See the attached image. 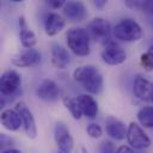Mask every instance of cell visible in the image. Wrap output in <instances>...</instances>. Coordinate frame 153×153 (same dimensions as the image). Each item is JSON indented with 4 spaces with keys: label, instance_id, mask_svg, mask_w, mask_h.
I'll list each match as a JSON object with an SVG mask.
<instances>
[{
    "label": "cell",
    "instance_id": "6da1fadb",
    "mask_svg": "<svg viewBox=\"0 0 153 153\" xmlns=\"http://www.w3.org/2000/svg\"><path fill=\"white\" fill-rule=\"evenodd\" d=\"M90 39L87 30L82 27H72L66 33L68 48L78 56H86L90 54Z\"/></svg>",
    "mask_w": 153,
    "mask_h": 153
},
{
    "label": "cell",
    "instance_id": "7a4b0ae2",
    "mask_svg": "<svg viewBox=\"0 0 153 153\" xmlns=\"http://www.w3.org/2000/svg\"><path fill=\"white\" fill-rule=\"evenodd\" d=\"M112 33L116 39L123 42L139 41L143 35L141 26L133 18H124L121 22H118L112 29Z\"/></svg>",
    "mask_w": 153,
    "mask_h": 153
},
{
    "label": "cell",
    "instance_id": "3957f363",
    "mask_svg": "<svg viewBox=\"0 0 153 153\" xmlns=\"http://www.w3.org/2000/svg\"><path fill=\"white\" fill-rule=\"evenodd\" d=\"M22 87V78L14 69H8L2 73L0 78V92H1V106L5 105L7 97H14L19 93Z\"/></svg>",
    "mask_w": 153,
    "mask_h": 153
},
{
    "label": "cell",
    "instance_id": "277c9868",
    "mask_svg": "<svg viewBox=\"0 0 153 153\" xmlns=\"http://www.w3.org/2000/svg\"><path fill=\"white\" fill-rule=\"evenodd\" d=\"M86 30L90 35V38L96 42L105 44L111 39V25L106 19L102 17H96L92 20H90Z\"/></svg>",
    "mask_w": 153,
    "mask_h": 153
},
{
    "label": "cell",
    "instance_id": "5b68a950",
    "mask_svg": "<svg viewBox=\"0 0 153 153\" xmlns=\"http://www.w3.org/2000/svg\"><path fill=\"white\" fill-rule=\"evenodd\" d=\"M100 57L105 63L110 66H117L126 61L127 54L116 41L110 39L104 44V49L100 53Z\"/></svg>",
    "mask_w": 153,
    "mask_h": 153
},
{
    "label": "cell",
    "instance_id": "8992f818",
    "mask_svg": "<svg viewBox=\"0 0 153 153\" xmlns=\"http://www.w3.org/2000/svg\"><path fill=\"white\" fill-rule=\"evenodd\" d=\"M127 140L128 143L135 149H145L151 145V139L148 137V135L135 122H130L128 126Z\"/></svg>",
    "mask_w": 153,
    "mask_h": 153
},
{
    "label": "cell",
    "instance_id": "52a82bcc",
    "mask_svg": "<svg viewBox=\"0 0 153 153\" xmlns=\"http://www.w3.org/2000/svg\"><path fill=\"white\" fill-rule=\"evenodd\" d=\"M54 139L55 142L57 145V152L59 153H71L74 146V141L73 137L68 130V128L66 127L65 123L62 122H57L55 124V129H54Z\"/></svg>",
    "mask_w": 153,
    "mask_h": 153
},
{
    "label": "cell",
    "instance_id": "ba28073f",
    "mask_svg": "<svg viewBox=\"0 0 153 153\" xmlns=\"http://www.w3.org/2000/svg\"><path fill=\"white\" fill-rule=\"evenodd\" d=\"M11 61L17 67H36L41 63L42 55L37 49L30 48L13 55Z\"/></svg>",
    "mask_w": 153,
    "mask_h": 153
},
{
    "label": "cell",
    "instance_id": "9c48e42d",
    "mask_svg": "<svg viewBox=\"0 0 153 153\" xmlns=\"http://www.w3.org/2000/svg\"><path fill=\"white\" fill-rule=\"evenodd\" d=\"M61 94V90L59 85L51 79L42 80L38 86L36 87V96L45 102H54L57 100Z\"/></svg>",
    "mask_w": 153,
    "mask_h": 153
},
{
    "label": "cell",
    "instance_id": "30bf717a",
    "mask_svg": "<svg viewBox=\"0 0 153 153\" xmlns=\"http://www.w3.org/2000/svg\"><path fill=\"white\" fill-rule=\"evenodd\" d=\"M16 110L18 111V114L22 117L25 134L30 139H35L37 135V127H36V122H35V118L32 116V112L30 111V109L27 108V105L23 100L18 102L16 104Z\"/></svg>",
    "mask_w": 153,
    "mask_h": 153
},
{
    "label": "cell",
    "instance_id": "8fae6325",
    "mask_svg": "<svg viewBox=\"0 0 153 153\" xmlns=\"http://www.w3.org/2000/svg\"><path fill=\"white\" fill-rule=\"evenodd\" d=\"M63 14L72 22H82L87 17V10L81 1H67L63 6Z\"/></svg>",
    "mask_w": 153,
    "mask_h": 153
},
{
    "label": "cell",
    "instance_id": "7c38bea8",
    "mask_svg": "<svg viewBox=\"0 0 153 153\" xmlns=\"http://www.w3.org/2000/svg\"><path fill=\"white\" fill-rule=\"evenodd\" d=\"M133 91L134 94L141 100H152V91H153V82L145 79L142 75H136L133 82Z\"/></svg>",
    "mask_w": 153,
    "mask_h": 153
},
{
    "label": "cell",
    "instance_id": "4fadbf2b",
    "mask_svg": "<svg viewBox=\"0 0 153 153\" xmlns=\"http://www.w3.org/2000/svg\"><path fill=\"white\" fill-rule=\"evenodd\" d=\"M105 129L110 137L115 140H123L127 137L128 127L120 120L115 117H108L105 121Z\"/></svg>",
    "mask_w": 153,
    "mask_h": 153
},
{
    "label": "cell",
    "instance_id": "5bb4252c",
    "mask_svg": "<svg viewBox=\"0 0 153 153\" xmlns=\"http://www.w3.org/2000/svg\"><path fill=\"white\" fill-rule=\"evenodd\" d=\"M50 54H51V63L54 67H56L59 69H65L68 66V63L71 61V56L66 48H63L60 44L54 43L51 45Z\"/></svg>",
    "mask_w": 153,
    "mask_h": 153
},
{
    "label": "cell",
    "instance_id": "9a60e30c",
    "mask_svg": "<svg viewBox=\"0 0 153 153\" xmlns=\"http://www.w3.org/2000/svg\"><path fill=\"white\" fill-rule=\"evenodd\" d=\"M0 120H1V124L7 130H11V131L18 130L23 124L22 117L16 109H4L1 111Z\"/></svg>",
    "mask_w": 153,
    "mask_h": 153
},
{
    "label": "cell",
    "instance_id": "2e32d148",
    "mask_svg": "<svg viewBox=\"0 0 153 153\" xmlns=\"http://www.w3.org/2000/svg\"><path fill=\"white\" fill-rule=\"evenodd\" d=\"M66 26V20L55 12H51L47 16L44 20V30L48 36H55L61 32Z\"/></svg>",
    "mask_w": 153,
    "mask_h": 153
},
{
    "label": "cell",
    "instance_id": "e0dca14e",
    "mask_svg": "<svg viewBox=\"0 0 153 153\" xmlns=\"http://www.w3.org/2000/svg\"><path fill=\"white\" fill-rule=\"evenodd\" d=\"M19 39H20L22 45L25 49L33 48L35 44H36V42H37L36 35L27 26V23H26L24 16H20L19 17Z\"/></svg>",
    "mask_w": 153,
    "mask_h": 153
},
{
    "label": "cell",
    "instance_id": "ac0fdd59",
    "mask_svg": "<svg viewBox=\"0 0 153 153\" xmlns=\"http://www.w3.org/2000/svg\"><path fill=\"white\" fill-rule=\"evenodd\" d=\"M75 98L78 100V104H79L80 110L84 116H86L88 118H94L97 116L98 104L93 97H91L90 94H79Z\"/></svg>",
    "mask_w": 153,
    "mask_h": 153
},
{
    "label": "cell",
    "instance_id": "d6986e66",
    "mask_svg": "<svg viewBox=\"0 0 153 153\" xmlns=\"http://www.w3.org/2000/svg\"><path fill=\"white\" fill-rule=\"evenodd\" d=\"M98 72L97 67L92 66V65H84V66H79L78 68L74 69L73 72V79L78 82L84 84L85 81H87L90 78H92L93 75H96Z\"/></svg>",
    "mask_w": 153,
    "mask_h": 153
},
{
    "label": "cell",
    "instance_id": "ffe728a7",
    "mask_svg": "<svg viewBox=\"0 0 153 153\" xmlns=\"http://www.w3.org/2000/svg\"><path fill=\"white\" fill-rule=\"evenodd\" d=\"M82 87L92 94H98L103 90V76L100 73H97L92 78H90L87 81L82 84Z\"/></svg>",
    "mask_w": 153,
    "mask_h": 153
},
{
    "label": "cell",
    "instance_id": "44dd1931",
    "mask_svg": "<svg viewBox=\"0 0 153 153\" xmlns=\"http://www.w3.org/2000/svg\"><path fill=\"white\" fill-rule=\"evenodd\" d=\"M137 121L146 128H153V106H143L137 112Z\"/></svg>",
    "mask_w": 153,
    "mask_h": 153
},
{
    "label": "cell",
    "instance_id": "7402d4cb",
    "mask_svg": "<svg viewBox=\"0 0 153 153\" xmlns=\"http://www.w3.org/2000/svg\"><path fill=\"white\" fill-rule=\"evenodd\" d=\"M62 103L66 106V109L71 112V115L73 116V118L75 120H80L82 117V112L80 110V106L78 104L76 98H72V97H63L62 98Z\"/></svg>",
    "mask_w": 153,
    "mask_h": 153
},
{
    "label": "cell",
    "instance_id": "603a6c76",
    "mask_svg": "<svg viewBox=\"0 0 153 153\" xmlns=\"http://www.w3.org/2000/svg\"><path fill=\"white\" fill-rule=\"evenodd\" d=\"M128 7L135 8V10H140L147 14L153 16V0H137V1H133V0H128L126 1Z\"/></svg>",
    "mask_w": 153,
    "mask_h": 153
},
{
    "label": "cell",
    "instance_id": "cb8c5ba5",
    "mask_svg": "<svg viewBox=\"0 0 153 153\" xmlns=\"http://www.w3.org/2000/svg\"><path fill=\"white\" fill-rule=\"evenodd\" d=\"M140 63L145 68V71H148V72H152L153 71V47L149 48L143 54H141V56H140Z\"/></svg>",
    "mask_w": 153,
    "mask_h": 153
},
{
    "label": "cell",
    "instance_id": "d4e9b609",
    "mask_svg": "<svg viewBox=\"0 0 153 153\" xmlns=\"http://www.w3.org/2000/svg\"><path fill=\"white\" fill-rule=\"evenodd\" d=\"M86 131L93 139H98L103 134V129H102V127L98 123H90L87 126V128H86Z\"/></svg>",
    "mask_w": 153,
    "mask_h": 153
},
{
    "label": "cell",
    "instance_id": "484cf974",
    "mask_svg": "<svg viewBox=\"0 0 153 153\" xmlns=\"http://www.w3.org/2000/svg\"><path fill=\"white\" fill-rule=\"evenodd\" d=\"M98 151L99 153H116V148H115V145L111 142V141H108V140H104L99 147H98Z\"/></svg>",
    "mask_w": 153,
    "mask_h": 153
},
{
    "label": "cell",
    "instance_id": "4316f807",
    "mask_svg": "<svg viewBox=\"0 0 153 153\" xmlns=\"http://www.w3.org/2000/svg\"><path fill=\"white\" fill-rule=\"evenodd\" d=\"M47 4L50 6V7H53V8H60V7H62L63 8V6L66 5V1L65 0H49V1H47Z\"/></svg>",
    "mask_w": 153,
    "mask_h": 153
},
{
    "label": "cell",
    "instance_id": "83f0119b",
    "mask_svg": "<svg viewBox=\"0 0 153 153\" xmlns=\"http://www.w3.org/2000/svg\"><path fill=\"white\" fill-rule=\"evenodd\" d=\"M0 140H1V147H2V148H5L6 146H12L11 143H12L13 141H12V139H10L6 134H1Z\"/></svg>",
    "mask_w": 153,
    "mask_h": 153
},
{
    "label": "cell",
    "instance_id": "f1b7e54d",
    "mask_svg": "<svg viewBox=\"0 0 153 153\" xmlns=\"http://www.w3.org/2000/svg\"><path fill=\"white\" fill-rule=\"evenodd\" d=\"M116 153H136L131 147L129 146H120L116 151Z\"/></svg>",
    "mask_w": 153,
    "mask_h": 153
},
{
    "label": "cell",
    "instance_id": "f546056e",
    "mask_svg": "<svg viewBox=\"0 0 153 153\" xmlns=\"http://www.w3.org/2000/svg\"><path fill=\"white\" fill-rule=\"evenodd\" d=\"M93 5L97 7V8H102L106 5V0H94L93 1Z\"/></svg>",
    "mask_w": 153,
    "mask_h": 153
},
{
    "label": "cell",
    "instance_id": "4dcf8cb0",
    "mask_svg": "<svg viewBox=\"0 0 153 153\" xmlns=\"http://www.w3.org/2000/svg\"><path fill=\"white\" fill-rule=\"evenodd\" d=\"M1 153H22V152L17 148H7V149H4Z\"/></svg>",
    "mask_w": 153,
    "mask_h": 153
},
{
    "label": "cell",
    "instance_id": "1f68e13d",
    "mask_svg": "<svg viewBox=\"0 0 153 153\" xmlns=\"http://www.w3.org/2000/svg\"><path fill=\"white\" fill-rule=\"evenodd\" d=\"M75 153H88V152H87V149H86L84 146H80V147L75 151Z\"/></svg>",
    "mask_w": 153,
    "mask_h": 153
},
{
    "label": "cell",
    "instance_id": "d6a6232c",
    "mask_svg": "<svg viewBox=\"0 0 153 153\" xmlns=\"http://www.w3.org/2000/svg\"><path fill=\"white\" fill-rule=\"evenodd\" d=\"M151 102H153V91H152V100Z\"/></svg>",
    "mask_w": 153,
    "mask_h": 153
}]
</instances>
